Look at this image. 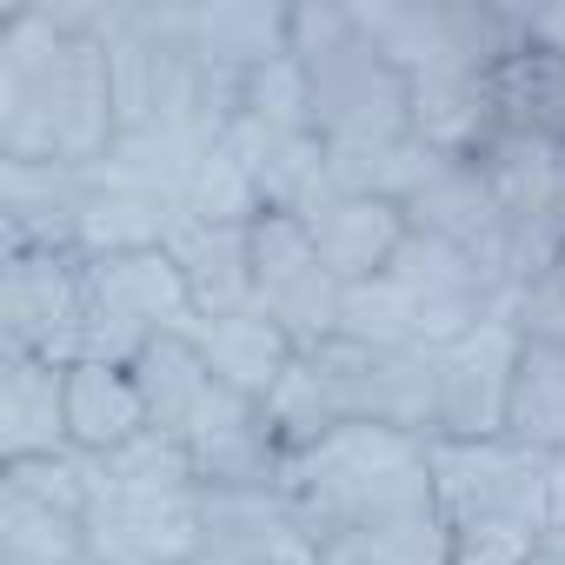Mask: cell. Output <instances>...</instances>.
Returning <instances> with one entry per match:
<instances>
[{
  "mask_svg": "<svg viewBox=\"0 0 565 565\" xmlns=\"http://www.w3.org/2000/svg\"><path fill=\"white\" fill-rule=\"evenodd\" d=\"M120 140L107 41L67 8L0 14V160L100 167Z\"/></svg>",
  "mask_w": 565,
  "mask_h": 565,
  "instance_id": "cell-1",
  "label": "cell"
},
{
  "mask_svg": "<svg viewBox=\"0 0 565 565\" xmlns=\"http://www.w3.org/2000/svg\"><path fill=\"white\" fill-rule=\"evenodd\" d=\"M279 486L294 492L313 545L439 519L433 505V439L393 426H333L320 446L294 452Z\"/></svg>",
  "mask_w": 565,
  "mask_h": 565,
  "instance_id": "cell-2",
  "label": "cell"
},
{
  "mask_svg": "<svg viewBox=\"0 0 565 565\" xmlns=\"http://www.w3.org/2000/svg\"><path fill=\"white\" fill-rule=\"evenodd\" d=\"M294 61L307 67L313 134L327 140L333 173L413 140V81L360 34L353 8L340 0L294 8Z\"/></svg>",
  "mask_w": 565,
  "mask_h": 565,
  "instance_id": "cell-3",
  "label": "cell"
},
{
  "mask_svg": "<svg viewBox=\"0 0 565 565\" xmlns=\"http://www.w3.org/2000/svg\"><path fill=\"white\" fill-rule=\"evenodd\" d=\"M499 307H519L499 279L433 239V233H406V246L393 253V266L366 287H347V340L366 347H446L459 333H472L479 320H492Z\"/></svg>",
  "mask_w": 565,
  "mask_h": 565,
  "instance_id": "cell-4",
  "label": "cell"
},
{
  "mask_svg": "<svg viewBox=\"0 0 565 565\" xmlns=\"http://www.w3.org/2000/svg\"><path fill=\"white\" fill-rule=\"evenodd\" d=\"M433 505L446 532L519 525L532 539L565 532V452H539L512 433L433 439Z\"/></svg>",
  "mask_w": 565,
  "mask_h": 565,
  "instance_id": "cell-5",
  "label": "cell"
},
{
  "mask_svg": "<svg viewBox=\"0 0 565 565\" xmlns=\"http://www.w3.org/2000/svg\"><path fill=\"white\" fill-rule=\"evenodd\" d=\"M360 34L406 74H499L532 47L525 8L505 0H347Z\"/></svg>",
  "mask_w": 565,
  "mask_h": 565,
  "instance_id": "cell-6",
  "label": "cell"
},
{
  "mask_svg": "<svg viewBox=\"0 0 565 565\" xmlns=\"http://www.w3.org/2000/svg\"><path fill=\"white\" fill-rule=\"evenodd\" d=\"M81 294H87L81 360L134 366L160 333H193V300L180 287V266L167 259V246L81 259Z\"/></svg>",
  "mask_w": 565,
  "mask_h": 565,
  "instance_id": "cell-7",
  "label": "cell"
},
{
  "mask_svg": "<svg viewBox=\"0 0 565 565\" xmlns=\"http://www.w3.org/2000/svg\"><path fill=\"white\" fill-rule=\"evenodd\" d=\"M479 173H486V186L499 200V220H505L512 294H525L532 279L565 253V134L505 127L479 153Z\"/></svg>",
  "mask_w": 565,
  "mask_h": 565,
  "instance_id": "cell-8",
  "label": "cell"
},
{
  "mask_svg": "<svg viewBox=\"0 0 565 565\" xmlns=\"http://www.w3.org/2000/svg\"><path fill=\"white\" fill-rule=\"evenodd\" d=\"M253 307L300 353L347 333V279L320 259L307 220H294V213L253 220Z\"/></svg>",
  "mask_w": 565,
  "mask_h": 565,
  "instance_id": "cell-9",
  "label": "cell"
},
{
  "mask_svg": "<svg viewBox=\"0 0 565 565\" xmlns=\"http://www.w3.org/2000/svg\"><path fill=\"white\" fill-rule=\"evenodd\" d=\"M87 347V294L74 253H0V353L74 366Z\"/></svg>",
  "mask_w": 565,
  "mask_h": 565,
  "instance_id": "cell-10",
  "label": "cell"
},
{
  "mask_svg": "<svg viewBox=\"0 0 565 565\" xmlns=\"http://www.w3.org/2000/svg\"><path fill=\"white\" fill-rule=\"evenodd\" d=\"M213 552L200 486L193 492H127L100 472L87 505V565H186Z\"/></svg>",
  "mask_w": 565,
  "mask_h": 565,
  "instance_id": "cell-11",
  "label": "cell"
},
{
  "mask_svg": "<svg viewBox=\"0 0 565 565\" xmlns=\"http://www.w3.org/2000/svg\"><path fill=\"white\" fill-rule=\"evenodd\" d=\"M519 353H525L519 307H499L492 320H479L472 333H459V340H446L433 353L439 439H492V433H505V399H512Z\"/></svg>",
  "mask_w": 565,
  "mask_h": 565,
  "instance_id": "cell-12",
  "label": "cell"
},
{
  "mask_svg": "<svg viewBox=\"0 0 565 565\" xmlns=\"http://www.w3.org/2000/svg\"><path fill=\"white\" fill-rule=\"evenodd\" d=\"M399 213H406V226H413V233H433V239H446V246L472 253V259L499 279V287L512 294V266H505V220H499V200H492V186H486L479 160L433 153V160L419 167V180L406 186ZM512 300H519V294H512Z\"/></svg>",
  "mask_w": 565,
  "mask_h": 565,
  "instance_id": "cell-13",
  "label": "cell"
},
{
  "mask_svg": "<svg viewBox=\"0 0 565 565\" xmlns=\"http://www.w3.org/2000/svg\"><path fill=\"white\" fill-rule=\"evenodd\" d=\"M206 545L246 565H320V545L287 486H200Z\"/></svg>",
  "mask_w": 565,
  "mask_h": 565,
  "instance_id": "cell-14",
  "label": "cell"
},
{
  "mask_svg": "<svg viewBox=\"0 0 565 565\" xmlns=\"http://www.w3.org/2000/svg\"><path fill=\"white\" fill-rule=\"evenodd\" d=\"M180 446L193 452L200 486H279V472H287V452H279V439H273L266 406L233 393L226 380L206 393V406L193 413Z\"/></svg>",
  "mask_w": 565,
  "mask_h": 565,
  "instance_id": "cell-15",
  "label": "cell"
},
{
  "mask_svg": "<svg viewBox=\"0 0 565 565\" xmlns=\"http://www.w3.org/2000/svg\"><path fill=\"white\" fill-rule=\"evenodd\" d=\"M87 167L0 160V253H74L81 259Z\"/></svg>",
  "mask_w": 565,
  "mask_h": 565,
  "instance_id": "cell-16",
  "label": "cell"
},
{
  "mask_svg": "<svg viewBox=\"0 0 565 565\" xmlns=\"http://www.w3.org/2000/svg\"><path fill=\"white\" fill-rule=\"evenodd\" d=\"M167 259L180 266V287H186V300H193V320L253 313V226L173 220Z\"/></svg>",
  "mask_w": 565,
  "mask_h": 565,
  "instance_id": "cell-17",
  "label": "cell"
},
{
  "mask_svg": "<svg viewBox=\"0 0 565 565\" xmlns=\"http://www.w3.org/2000/svg\"><path fill=\"white\" fill-rule=\"evenodd\" d=\"M180 41L220 67V74H259L294 54V8H259V0H193L180 8Z\"/></svg>",
  "mask_w": 565,
  "mask_h": 565,
  "instance_id": "cell-18",
  "label": "cell"
},
{
  "mask_svg": "<svg viewBox=\"0 0 565 565\" xmlns=\"http://www.w3.org/2000/svg\"><path fill=\"white\" fill-rule=\"evenodd\" d=\"M307 233H313L320 259L347 279V287H366V279H380V273L393 266V253L406 246L413 226H406V213H399L393 200L340 186L333 200H320V206L307 213Z\"/></svg>",
  "mask_w": 565,
  "mask_h": 565,
  "instance_id": "cell-19",
  "label": "cell"
},
{
  "mask_svg": "<svg viewBox=\"0 0 565 565\" xmlns=\"http://www.w3.org/2000/svg\"><path fill=\"white\" fill-rule=\"evenodd\" d=\"M67 366L0 353V466L67 452Z\"/></svg>",
  "mask_w": 565,
  "mask_h": 565,
  "instance_id": "cell-20",
  "label": "cell"
},
{
  "mask_svg": "<svg viewBox=\"0 0 565 565\" xmlns=\"http://www.w3.org/2000/svg\"><path fill=\"white\" fill-rule=\"evenodd\" d=\"M147 426L153 419H147L134 366H114V360H74L67 366V433H74L81 452L107 459L127 439H140Z\"/></svg>",
  "mask_w": 565,
  "mask_h": 565,
  "instance_id": "cell-21",
  "label": "cell"
},
{
  "mask_svg": "<svg viewBox=\"0 0 565 565\" xmlns=\"http://www.w3.org/2000/svg\"><path fill=\"white\" fill-rule=\"evenodd\" d=\"M193 347H200V360L233 386V393H246V399H273V386L287 380V366L300 360V347L279 333L259 307L253 313H226V320H193Z\"/></svg>",
  "mask_w": 565,
  "mask_h": 565,
  "instance_id": "cell-22",
  "label": "cell"
},
{
  "mask_svg": "<svg viewBox=\"0 0 565 565\" xmlns=\"http://www.w3.org/2000/svg\"><path fill=\"white\" fill-rule=\"evenodd\" d=\"M134 380H140V399H147V419L173 439H186L193 413L206 406V393L220 386V373L200 360L193 333H160L140 360H134Z\"/></svg>",
  "mask_w": 565,
  "mask_h": 565,
  "instance_id": "cell-23",
  "label": "cell"
},
{
  "mask_svg": "<svg viewBox=\"0 0 565 565\" xmlns=\"http://www.w3.org/2000/svg\"><path fill=\"white\" fill-rule=\"evenodd\" d=\"M505 433L539 446V452H565V347L558 340L525 333L512 399H505Z\"/></svg>",
  "mask_w": 565,
  "mask_h": 565,
  "instance_id": "cell-24",
  "label": "cell"
},
{
  "mask_svg": "<svg viewBox=\"0 0 565 565\" xmlns=\"http://www.w3.org/2000/svg\"><path fill=\"white\" fill-rule=\"evenodd\" d=\"M0 565H87V519L0 486Z\"/></svg>",
  "mask_w": 565,
  "mask_h": 565,
  "instance_id": "cell-25",
  "label": "cell"
},
{
  "mask_svg": "<svg viewBox=\"0 0 565 565\" xmlns=\"http://www.w3.org/2000/svg\"><path fill=\"white\" fill-rule=\"evenodd\" d=\"M0 486H14L28 499H47L74 519H87L94 492H100V459L67 446V452H47V459H14V466H0Z\"/></svg>",
  "mask_w": 565,
  "mask_h": 565,
  "instance_id": "cell-26",
  "label": "cell"
},
{
  "mask_svg": "<svg viewBox=\"0 0 565 565\" xmlns=\"http://www.w3.org/2000/svg\"><path fill=\"white\" fill-rule=\"evenodd\" d=\"M100 472H107L114 486H127V492H193V486H200L193 452H186L173 433H160V426H147L140 439H127L120 452H107Z\"/></svg>",
  "mask_w": 565,
  "mask_h": 565,
  "instance_id": "cell-27",
  "label": "cell"
},
{
  "mask_svg": "<svg viewBox=\"0 0 565 565\" xmlns=\"http://www.w3.org/2000/svg\"><path fill=\"white\" fill-rule=\"evenodd\" d=\"M320 565H452V552H446L439 519H413V525L333 539V545H320Z\"/></svg>",
  "mask_w": 565,
  "mask_h": 565,
  "instance_id": "cell-28",
  "label": "cell"
},
{
  "mask_svg": "<svg viewBox=\"0 0 565 565\" xmlns=\"http://www.w3.org/2000/svg\"><path fill=\"white\" fill-rule=\"evenodd\" d=\"M239 120H253V127H266V134H313L307 67L287 54V61L246 74V87H239Z\"/></svg>",
  "mask_w": 565,
  "mask_h": 565,
  "instance_id": "cell-29",
  "label": "cell"
},
{
  "mask_svg": "<svg viewBox=\"0 0 565 565\" xmlns=\"http://www.w3.org/2000/svg\"><path fill=\"white\" fill-rule=\"evenodd\" d=\"M266 419H273V439H279V452H287V459H294V452H307V446H320V439L340 426L307 360H294V366H287V380L273 386V399H266Z\"/></svg>",
  "mask_w": 565,
  "mask_h": 565,
  "instance_id": "cell-30",
  "label": "cell"
},
{
  "mask_svg": "<svg viewBox=\"0 0 565 565\" xmlns=\"http://www.w3.org/2000/svg\"><path fill=\"white\" fill-rule=\"evenodd\" d=\"M532 545L539 539L519 532V525H466V532H446L452 565H525Z\"/></svg>",
  "mask_w": 565,
  "mask_h": 565,
  "instance_id": "cell-31",
  "label": "cell"
},
{
  "mask_svg": "<svg viewBox=\"0 0 565 565\" xmlns=\"http://www.w3.org/2000/svg\"><path fill=\"white\" fill-rule=\"evenodd\" d=\"M519 327H525L532 340H558V347H565V253L519 294Z\"/></svg>",
  "mask_w": 565,
  "mask_h": 565,
  "instance_id": "cell-32",
  "label": "cell"
},
{
  "mask_svg": "<svg viewBox=\"0 0 565 565\" xmlns=\"http://www.w3.org/2000/svg\"><path fill=\"white\" fill-rule=\"evenodd\" d=\"M525 34H532L539 54L565 61V0H558V8H525Z\"/></svg>",
  "mask_w": 565,
  "mask_h": 565,
  "instance_id": "cell-33",
  "label": "cell"
},
{
  "mask_svg": "<svg viewBox=\"0 0 565 565\" xmlns=\"http://www.w3.org/2000/svg\"><path fill=\"white\" fill-rule=\"evenodd\" d=\"M525 565H565V532H552V539H539Z\"/></svg>",
  "mask_w": 565,
  "mask_h": 565,
  "instance_id": "cell-34",
  "label": "cell"
},
{
  "mask_svg": "<svg viewBox=\"0 0 565 565\" xmlns=\"http://www.w3.org/2000/svg\"><path fill=\"white\" fill-rule=\"evenodd\" d=\"M186 565H246V558H233V552H220V545H213V552H200V558H186Z\"/></svg>",
  "mask_w": 565,
  "mask_h": 565,
  "instance_id": "cell-35",
  "label": "cell"
}]
</instances>
